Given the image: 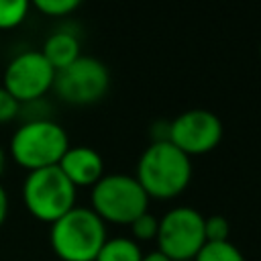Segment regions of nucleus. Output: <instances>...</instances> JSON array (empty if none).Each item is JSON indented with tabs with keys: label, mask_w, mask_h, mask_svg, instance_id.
Returning a JSON list of instances; mask_svg holds the SVG:
<instances>
[{
	"label": "nucleus",
	"mask_w": 261,
	"mask_h": 261,
	"mask_svg": "<svg viewBox=\"0 0 261 261\" xmlns=\"http://www.w3.org/2000/svg\"><path fill=\"white\" fill-rule=\"evenodd\" d=\"M137 181L149 198L169 200L179 196L192 179V161L173 143H151L137 161Z\"/></svg>",
	"instance_id": "obj_1"
},
{
	"label": "nucleus",
	"mask_w": 261,
	"mask_h": 261,
	"mask_svg": "<svg viewBox=\"0 0 261 261\" xmlns=\"http://www.w3.org/2000/svg\"><path fill=\"white\" fill-rule=\"evenodd\" d=\"M106 239L104 220L84 206H73L49 230L51 249L61 261H94Z\"/></svg>",
	"instance_id": "obj_2"
},
{
	"label": "nucleus",
	"mask_w": 261,
	"mask_h": 261,
	"mask_svg": "<svg viewBox=\"0 0 261 261\" xmlns=\"http://www.w3.org/2000/svg\"><path fill=\"white\" fill-rule=\"evenodd\" d=\"M67 149L69 139L65 128L51 118H31L10 139V157L27 171L57 165Z\"/></svg>",
	"instance_id": "obj_3"
},
{
	"label": "nucleus",
	"mask_w": 261,
	"mask_h": 261,
	"mask_svg": "<svg viewBox=\"0 0 261 261\" xmlns=\"http://www.w3.org/2000/svg\"><path fill=\"white\" fill-rule=\"evenodd\" d=\"M149 196L135 175L104 173L92 186V210L108 222L130 224L147 212Z\"/></svg>",
	"instance_id": "obj_4"
},
{
	"label": "nucleus",
	"mask_w": 261,
	"mask_h": 261,
	"mask_svg": "<svg viewBox=\"0 0 261 261\" xmlns=\"http://www.w3.org/2000/svg\"><path fill=\"white\" fill-rule=\"evenodd\" d=\"M75 186L53 165L29 171L22 184V202L31 216L41 222L53 224L75 206Z\"/></svg>",
	"instance_id": "obj_5"
},
{
	"label": "nucleus",
	"mask_w": 261,
	"mask_h": 261,
	"mask_svg": "<svg viewBox=\"0 0 261 261\" xmlns=\"http://www.w3.org/2000/svg\"><path fill=\"white\" fill-rule=\"evenodd\" d=\"M155 239L157 251L171 261H190L206 243L204 214L192 206H175L159 218Z\"/></svg>",
	"instance_id": "obj_6"
},
{
	"label": "nucleus",
	"mask_w": 261,
	"mask_h": 261,
	"mask_svg": "<svg viewBox=\"0 0 261 261\" xmlns=\"http://www.w3.org/2000/svg\"><path fill=\"white\" fill-rule=\"evenodd\" d=\"M110 86V71L104 61L92 55H80L67 67L55 71V94L75 106H88L102 100Z\"/></svg>",
	"instance_id": "obj_7"
},
{
	"label": "nucleus",
	"mask_w": 261,
	"mask_h": 261,
	"mask_svg": "<svg viewBox=\"0 0 261 261\" xmlns=\"http://www.w3.org/2000/svg\"><path fill=\"white\" fill-rule=\"evenodd\" d=\"M55 82V69L51 63L43 57L41 51H22L14 55L2 77V88L18 102V104H31L41 100Z\"/></svg>",
	"instance_id": "obj_8"
},
{
	"label": "nucleus",
	"mask_w": 261,
	"mask_h": 261,
	"mask_svg": "<svg viewBox=\"0 0 261 261\" xmlns=\"http://www.w3.org/2000/svg\"><path fill=\"white\" fill-rule=\"evenodd\" d=\"M222 139V120L206 108H190L169 120V143L188 157L212 151Z\"/></svg>",
	"instance_id": "obj_9"
},
{
	"label": "nucleus",
	"mask_w": 261,
	"mask_h": 261,
	"mask_svg": "<svg viewBox=\"0 0 261 261\" xmlns=\"http://www.w3.org/2000/svg\"><path fill=\"white\" fill-rule=\"evenodd\" d=\"M57 167L63 171V175L75 186H94L104 175V161L102 155L88 147V145H75L63 153Z\"/></svg>",
	"instance_id": "obj_10"
},
{
	"label": "nucleus",
	"mask_w": 261,
	"mask_h": 261,
	"mask_svg": "<svg viewBox=\"0 0 261 261\" xmlns=\"http://www.w3.org/2000/svg\"><path fill=\"white\" fill-rule=\"evenodd\" d=\"M41 53L51 63V67L55 71H59V69L67 67L69 63H73L82 55L80 53V39L73 33H67V31L51 33L45 39Z\"/></svg>",
	"instance_id": "obj_11"
},
{
	"label": "nucleus",
	"mask_w": 261,
	"mask_h": 261,
	"mask_svg": "<svg viewBox=\"0 0 261 261\" xmlns=\"http://www.w3.org/2000/svg\"><path fill=\"white\" fill-rule=\"evenodd\" d=\"M141 257H143V251L135 239L112 237L104 241L94 261H141Z\"/></svg>",
	"instance_id": "obj_12"
},
{
	"label": "nucleus",
	"mask_w": 261,
	"mask_h": 261,
	"mask_svg": "<svg viewBox=\"0 0 261 261\" xmlns=\"http://www.w3.org/2000/svg\"><path fill=\"white\" fill-rule=\"evenodd\" d=\"M194 261H247L243 251L230 243V241H220V243H204Z\"/></svg>",
	"instance_id": "obj_13"
},
{
	"label": "nucleus",
	"mask_w": 261,
	"mask_h": 261,
	"mask_svg": "<svg viewBox=\"0 0 261 261\" xmlns=\"http://www.w3.org/2000/svg\"><path fill=\"white\" fill-rule=\"evenodd\" d=\"M29 14L27 0H0V31L16 29Z\"/></svg>",
	"instance_id": "obj_14"
},
{
	"label": "nucleus",
	"mask_w": 261,
	"mask_h": 261,
	"mask_svg": "<svg viewBox=\"0 0 261 261\" xmlns=\"http://www.w3.org/2000/svg\"><path fill=\"white\" fill-rule=\"evenodd\" d=\"M228 234H230V222H228L226 216H222V214L204 216V237H206V243L228 241Z\"/></svg>",
	"instance_id": "obj_15"
},
{
	"label": "nucleus",
	"mask_w": 261,
	"mask_h": 261,
	"mask_svg": "<svg viewBox=\"0 0 261 261\" xmlns=\"http://www.w3.org/2000/svg\"><path fill=\"white\" fill-rule=\"evenodd\" d=\"M157 226H159V218H155L149 210L143 212L141 216H137V218L130 222V228H133L135 239H141V241L155 239V237H157Z\"/></svg>",
	"instance_id": "obj_16"
},
{
	"label": "nucleus",
	"mask_w": 261,
	"mask_h": 261,
	"mask_svg": "<svg viewBox=\"0 0 261 261\" xmlns=\"http://www.w3.org/2000/svg\"><path fill=\"white\" fill-rule=\"evenodd\" d=\"M80 6V0H35V8L47 16H65Z\"/></svg>",
	"instance_id": "obj_17"
},
{
	"label": "nucleus",
	"mask_w": 261,
	"mask_h": 261,
	"mask_svg": "<svg viewBox=\"0 0 261 261\" xmlns=\"http://www.w3.org/2000/svg\"><path fill=\"white\" fill-rule=\"evenodd\" d=\"M18 110H20V104L0 86V124L10 122L12 118H16Z\"/></svg>",
	"instance_id": "obj_18"
},
{
	"label": "nucleus",
	"mask_w": 261,
	"mask_h": 261,
	"mask_svg": "<svg viewBox=\"0 0 261 261\" xmlns=\"http://www.w3.org/2000/svg\"><path fill=\"white\" fill-rule=\"evenodd\" d=\"M151 143H161V141H169V120H157L151 124L149 130Z\"/></svg>",
	"instance_id": "obj_19"
},
{
	"label": "nucleus",
	"mask_w": 261,
	"mask_h": 261,
	"mask_svg": "<svg viewBox=\"0 0 261 261\" xmlns=\"http://www.w3.org/2000/svg\"><path fill=\"white\" fill-rule=\"evenodd\" d=\"M6 216H8V196H6V192H4V188L0 184V226L4 224Z\"/></svg>",
	"instance_id": "obj_20"
},
{
	"label": "nucleus",
	"mask_w": 261,
	"mask_h": 261,
	"mask_svg": "<svg viewBox=\"0 0 261 261\" xmlns=\"http://www.w3.org/2000/svg\"><path fill=\"white\" fill-rule=\"evenodd\" d=\"M141 261H171V259H169L167 255H163L161 251H151V253L143 255Z\"/></svg>",
	"instance_id": "obj_21"
},
{
	"label": "nucleus",
	"mask_w": 261,
	"mask_h": 261,
	"mask_svg": "<svg viewBox=\"0 0 261 261\" xmlns=\"http://www.w3.org/2000/svg\"><path fill=\"white\" fill-rule=\"evenodd\" d=\"M4 167H6V151H4V147L0 145V175L4 173Z\"/></svg>",
	"instance_id": "obj_22"
},
{
	"label": "nucleus",
	"mask_w": 261,
	"mask_h": 261,
	"mask_svg": "<svg viewBox=\"0 0 261 261\" xmlns=\"http://www.w3.org/2000/svg\"><path fill=\"white\" fill-rule=\"evenodd\" d=\"M259 53H261V45H259Z\"/></svg>",
	"instance_id": "obj_23"
},
{
	"label": "nucleus",
	"mask_w": 261,
	"mask_h": 261,
	"mask_svg": "<svg viewBox=\"0 0 261 261\" xmlns=\"http://www.w3.org/2000/svg\"><path fill=\"white\" fill-rule=\"evenodd\" d=\"M190 261H194V259H190Z\"/></svg>",
	"instance_id": "obj_24"
}]
</instances>
